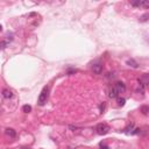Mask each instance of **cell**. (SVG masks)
<instances>
[{
    "mask_svg": "<svg viewBox=\"0 0 149 149\" xmlns=\"http://www.w3.org/2000/svg\"><path fill=\"white\" fill-rule=\"evenodd\" d=\"M140 128H135V129H134V132H132V134H139L140 133Z\"/></svg>",
    "mask_w": 149,
    "mask_h": 149,
    "instance_id": "15",
    "label": "cell"
},
{
    "mask_svg": "<svg viewBox=\"0 0 149 149\" xmlns=\"http://www.w3.org/2000/svg\"><path fill=\"white\" fill-rule=\"evenodd\" d=\"M1 29H3V27H1V24H0V32H1Z\"/></svg>",
    "mask_w": 149,
    "mask_h": 149,
    "instance_id": "19",
    "label": "cell"
},
{
    "mask_svg": "<svg viewBox=\"0 0 149 149\" xmlns=\"http://www.w3.org/2000/svg\"><path fill=\"white\" fill-rule=\"evenodd\" d=\"M96 131H97V133L99 134V135H105V134H107L110 132V127H108L106 124L101 122V124H98Z\"/></svg>",
    "mask_w": 149,
    "mask_h": 149,
    "instance_id": "2",
    "label": "cell"
},
{
    "mask_svg": "<svg viewBox=\"0 0 149 149\" xmlns=\"http://www.w3.org/2000/svg\"><path fill=\"white\" fill-rule=\"evenodd\" d=\"M118 96H119V93H118V91H116L114 87L111 90V91H110V94H108V97H110V98H116Z\"/></svg>",
    "mask_w": 149,
    "mask_h": 149,
    "instance_id": "9",
    "label": "cell"
},
{
    "mask_svg": "<svg viewBox=\"0 0 149 149\" xmlns=\"http://www.w3.org/2000/svg\"><path fill=\"white\" fill-rule=\"evenodd\" d=\"M147 18H148V14H144L142 16V21H147Z\"/></svg>",
    "mask_w": 149,
    "mask_h": 149,
    "instance_id": "17",
    "label": "cell"
},
{
    "mask_svg": "<svg viewBox=\"0 0 149 149\" xmlns=\"http://www.w3.org/2000/svg\"><path fill=\"white\" fill-rule=\"evenodd\" d=\"M126 104V99L125 98H118V105L119 106H124Z\"/></svg>",
    "mask_w": 149,
    "mask_h": 149,
    "instance_id": "12",
    "label": "cell"
},
{
    "mask_svg": "<svg viewBox=\"0 0 149 149\" xmlns=\"http://www.w3.org/2000/svg\"><path fill=\"white\" fill-rule=\"evenodd\" d=\"M127 64L129 65V67H132V68H139V64H137V62H135L134 59H127Z\"/></svg>",
    "mask_w": 149,
    "mask_h": 149,
    "instance_id": "8",
    "label": "cell"
},
{
    "mask_svg": "<svg viewBox=\"0 0 149 149\" xmlns=\"http://www.w3.org/2000/svg\"><path fill=\"white\" fill-rule=\"evenodd\" d=\"M22 111H23L24 113L32 112V106H31V105H23V107H22Z\"/></svg>",
    "mask_w": 149,
    "mask_h": 149,
    "instance_id": "10",
    "label": "cell"
},
{
    "mask_svg": "<svg viewBox=\"0 0 149 149\" xmlns=\"http://www.w3.org/2000/svg\"><path fill=\"white\" fill-rule=\"evenodd\" d=\"M99 107H100V113H104V111H105V104H100Z\"/></svg>",
    "mask_w": 149,
    "mask_h": 149,
    "instance_id": "14",
    "label": "cell"
},
{
    "mask_svg": "<svg viewBox=\"0 0 149 149\" xmlns=\"http://www.w3.org/2000/svg\"><path fill=\"white\" fill-rule=\"evenodd\" d=\"M141 111H142V113L144 115H147L148 114V106H142L141 107Z\"/></svg>",
    "mask_w": 149,
    "mask_h": 149,
    "instance_id": "13",
    "label": "cell"
},
{
    "mask_svg": "<svg viewBox=\"0 0 149 149\" xmlns=\"http://www.w3.org/2000/svg\"><path fill=\"white\" fill-rule=\"evenodd\" d=\"M21 149H31V148H27V147H23V148H21Z\"/></svg>",
    "mask_w": 149,
    "mask_h": 149,
    "instance_id": "18",
    "label": "cell"
},
{
    "mask_svg": "<svg viewBox=\"0 0 149 149\" xmlns=\"http://www.w3.org/2000/svg\"><path fill=\"white\" fill-rule=\"evenodd\" d=\"M5 133H6V135H8V136H11V137L16 136V132L14 131L13 128H6V129H5Z\"/></svg>",
    "mask_w": 149,
    "mask_h": 149,
    "instance_id": "6",
    "label": "cell"
},
{
    "mask_svg": "<svg viewBox=\"0 0 149 149\" xmlns=\"http://www.w3.org/2000/svg\"><path fill=\"white\" fill-rule=\"evenodd\" d=\"M48 96H49V88L46 86V87L42 88V91H41V93H40V96H39V99H37V103H39L40 106H43V105L47 103Z\"/></svg>",
    "mask_w": 149,
    "mask_h": 149,
    "instance_id": "1",
    "label": "cell"
},
{
    "mask_svg": "<svg viewBox=\"0 0 149 149\" xmlns=\"http://www.w3.org/2000/svg\"><path fill=\"white\" fill-rule=\"evenodd\" d=\"M113 87H114L116 91H118V93H122V92L126 91V86H125V84H124L122 82H118L115 85L113 86Z\"/></svg>",
    "mask_w": 149,
    "mask_h": 149,
    "instance_id": "4",
    "label": "cell"
},
{
    "mask_svg": "<svg viewBox=\"0 0 149 149\" xmlns=\"http://www.w3.org/2000/svg\"><path fill=\"white\" fill-rule=\"evenodd\" d=\"M134 128V124H131V125H128V127L125 129V133L126 134H131L132 133V129Z\"/></svg>",
    "mask_w": 149,
    "mask_h": 149,
    "instance_id": "11",
    "label": "cell"
},
{
    "mask_svg": "<svg viewBox=\"0 0 149 149\" xmlns=\"http://www.w3.org/2000/svg\"><path fill=\"white\" fill-rule=\"evenodd\" d=\"M3 97L4 98H6V99H9V98H12L13 97V93L9 90H7V88H5L3 91Z\"/></svg>",
    "mask_w": 149,
    "mask_h": 149,
    "instance_id": "7",
    "label": "cell"
},
{
    "mask_svg": "<svg viewBox=\"0 0 149 149\" xmlns=\"http://www.w3.org/2000/svg\"><path fill=\"white\" fill-rule=\"evenodd\" d=\"M100 149H108V146H106V144H103V143H100Z\"/></svg>",
    "mask_w": 149,
    "mask_h": 149,
    "instance_id": "16",
    "label": "cell"
},
{
    "mask_svg": "<svg viewBox=\"0 0 149 149\" xmlns=\"http://www.w3.org/2000/svg\"><path fill=\"white\" fill-rule=\"evenodd\" d=\"M92 70H93L94 73H97V75H100V73L103 72V64H100V63L93 64V67H92Z\"/></svg>",
    "mask_w": 149,
    "mask_h": 149,
    "instance_id": "5",
    "label": "cell"
},
{
    "mask_svg": "<svg viewBox=\"0 0 149 149\" xmlns=\"http://www.w3.org/2000/svg\"><path fill=\"white\" fill-rule=\"evenodd\" d=\"M131 5L134 7H149V1L147 0H140V1H131Z\"/></svg>",
    "mask_w": 149,
    "mask_h": 149,
    "instance_id": "3",
    "label": "cell"
}]
</instances>
